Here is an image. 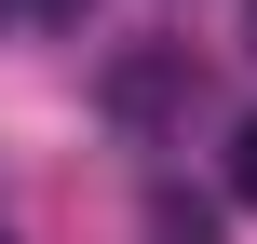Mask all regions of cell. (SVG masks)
<instances>
[{"instance_id":"cell-1","label":"cell","mask_w":257,"mask_h":244,"mask_svg":"<svg viewBox=\"0 0 257 244\" xmlns=\"http://www.w3.org/2000/svg\"><path fill=\"white\" fill-rule=\"evenodd\" d=\"M149 244H217V217H203V204H176V190H163V204H149Z\"/></svg>"},{"instance_id":"cell-2","label":"cell","mask_w":257,"mask_h":244,"mask_svg":"<svg viewBox=\"0 0 257 244\" xmlns=\"http://www.w3.org/2000/svg\"><path fill=\"white\" fill-rule=\"evenodd\" d=\"M230 190H244V204H257V122H244V136H230Z\"/></svg>"},{"instance_id":"cell-3","label":"cell","mask_w":257,"mask_h":244,"mask_svg":"<svg viewBox=\"0 0 257 244\" xmlns=\"http://www.w3.org/2000/svg\"><path fill=\"white\" fill-rule=\"evenodd\" d=\"M14 14H41V27H68V14H81V0H14Z\"/></svg>"},{"instance_id":"cell-4","label":"cell","mask_w":257,"mask_h":244,"mask_svg":"<svg viewBox=\"0 0 257 244\" xmlns=\"http://www.w3.org/2000/svg\"><path fill=\"white\" fill-rule=\"evenodd\" d=\"M244 27H257V14H244Z\"/></svg>"}]
</instances>
